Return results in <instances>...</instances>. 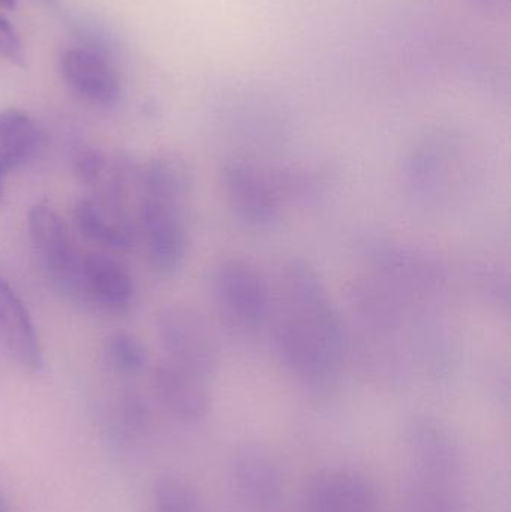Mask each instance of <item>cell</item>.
I'll list each match as a JSON object with an SVG mask.
<instances>
[{"instance_id":"3957f363","label":"cell","mask_w":511,"mask_h":512,"mask_svg":"<svg viewBox=\"0 0 511 512\" xmlns=\"http://www.w3.org/2000/svg\"><path fill=\"white\" fill-rule=\"evenodd\" d=\"M216 307L228 325L252 333L269 324L273 294L263 274L242 258L219 262L213 273Z\"/></svg>"},{"instance_id":"cb8c5ba5","label":"cell","mask_w":511,"mask_h":512,"mask_svg":"<svg viewBox=\"0 0 511 512\" xmlns=\"http://www.w3.org/2000/svg\"><path fill=\"white\" fill-rule=\"evenodd\" d=\"M0 512H8V505H6L5 498H3L2 493H0Z\"/></svg>"},{"instance_id":"8fae6325","label":"cell","mask_w":511,"mask_h":512,"mask_svg":"<svg viewBox=\"0 0 511 512\" xmlns=\"http://www.w3.org/2000/svg\"><path fill=\"white\" fill-rule=\"evenodd\" d=\"M60 74L69 90L87 104L108 108L119 102V75L95 48L72 47L63 51Z\"/></svg>"},{"instance_id":"d6986e66","label":"cell","mask_w":511,"mask_h":512,"mask_svg":"<svg viewBox=\"0 0 511 512\" xmlns=\"http://www.w3.org/2000/svg\"><path fill=\"white\" fill-rule=\"evenodd\" d=\"M156 512H203L194 490L176 477H162L155 484Z\"/></svg>"},{"instance_id":"ac0fdd59","label":"cell","mask_w":511,"mask_h":512,"mask_svg":"<svg viewBox=\"0 0 511 512\" xmlns=\"http://www.w3.org/2000/svg\"><path fill=\"white\" fill-rule=\"evenodd\" d=\"M102 357L105 364L119 375H137L147 364L143 343L126 331H116L107 336L102 345Z\"/></svg>"},{"instance_id":"6da1fadb","label":"cell","mask_w":511,"mask_h":512,"mask_svg":"<svg viewBox=\"0 0 511 512\" xmlns=\"http://www.w3.org/2000/svg\"><path fill=\"white\" fill-rule=\"evenodd\" d=\"M269 324L279 360L300 384L317 391L335 384L344 363V324L305 259H290L281 268Z\"/></svg>"},{"instance_id":"9a60e30c","label":"cell","mask_w":511,"mask_h":512,"mask_svg":"<svg viewBox=\"0 0 511 512\" xmlns=\"http://www.w3.org/2000/svg\"><path fill=\"white\" fill-rule=\"evenodd\" d=\"M408 451L416 466L431 478H449L459 466L458 444L435 418L417 415L405 430Z\"/></svg>"},{"instance_id":"30bf717a","label":"cell","mask_w":511,"mask_h":512,"mask_svg":"<svg viewBox=\"0 0 511 512\" xmlns=\"http://www.w3.org/2000/svg\"><path fill=\"white\" fill-rule=\"evenodd\" d=\"M134 282L117 259L104 254L81 255L68 298L81 306L107 313H125L134 301Z\"/></svg>"},{"instance_id":"ba28073f","label":"cell","mask_w":511,"mask_h":512,"mask_svg":"<svg viewBox=\"0 0 511 512\" xmlns=\"http://www.w3.org/2000/svg\"><path fill=\"white\" fill-rule=\"evenodd\" d=\"M374 274L408 298L431 297L443 289L446 274L434 258L393 242H377L369 249Z\"/></svg>"},{"instance_id":"7c38bea8","label":"cell","mask_w":511,"mask_h":512,"mask_svg":"<svg viewBox=\"0 0 511 512\" xmlns=\"http://www.w3.org/2000/svg\"><path fill=\"white\" fill-rule=\"evenodd\" d=\"M306 512H378V496L368 478L347 469H329L309 481Z\"/></svg>"},{"instance_id":"e0dca14e","label":"cell","mask_w":511,"mask_h":512,"mask_svg":"<svg viewBox=\"0 0 511 512\" xmlns=\"http://www.w3.org/2000/svg\"><path fill=\"white\" fill-rule=\"evenodd\" d=\"M36 146L38 129L24 111H0V206L9 174L32 158Z\"/></svg>"},{"instance_id":"ffe728a7","label":"cell","mask_w":511,"mask_h":512,"mask_svg":"<svg viewBox=\"0 0 511 512\" xmlns=\"http://www.w3.org/2000/svg\"><path fill=\"white\" fill-rule=\"evenodd\" d=\"M110 164L99 150L83 149L74 156V173L81 183L95 188L107 173Z\"/></svg>"},{"instance_id":"2e32d148","label":"cell","mask_w":511,"mask_h":512,"mask_svg":"<svg viewBox=\"0 0 511 512\" xmlns=\"http://www.w3.org/2000/svg\"><path fill=\"white\" fill-rule=\"evenodd\" d=\"M233 480L239 498L255 510H267L281 498L278 471L267 457L254 451L236 457Z\"/></svg>"},{"instance_id":"603a6c76","label":"cell","mask_w":511,"mask_h":512,"mask_svg":"<svg viewBox=\"0 0 511 512\" xmlns=\"http://www.w3.org/2000/svg\"><path fill=\"white\" fill-rule=\"evenodd\" d=\"M0 6L2 8H14L15 0H0Z\"/></svg>"},{"instance_id":"5bb4252c","label":"cell","mask_w":511,"mask_h":512,"mask_svg":"<svg viewBox=\"0 0 511 512\" xmlns=\"http://www.w3.org/2000/svg\"><path fill=\"white\" fill-rule=\"evenodd\" d=\"M155 387L162 403L180 420L195 423L209 414V379L195 370L164 358L156 366Z\"/></svg>"},{"instance_id":"9c48e42d","label":"cell","mask_w":511,"mask_h":512,"mask_svg":"<svg viewBox=\"0 0 511 512\" xmlns=\"http://www.w3.org/2000/svg\"><path fill=\"white\" fill-rule=\"evenodd\" d=\"M27 227L39 264L53 285L68 297L83 252L78 251L68 228L50 204H35L29 212Z\"/></svg>"},{"instance_id":"7402d4cb","label":"cell","mask_w":511,"mask_h":512,"mask_svg":"<svg viewBox=\"0 0 511 512\" xmlns=\"http://www.w3.org/2000/svg\"><path fill=\"white\" fill-rule=\"evenodd\" d=\"M474 6L483 9V11H497L498 8L504 5L506 0H471Z\"/></svg>"},{"instance_id":"277c9868","label":"cell","mask_w":511,"mask_h":512,"mask_svg":"<svg viewBox=\"0 0 511 512\" xmlns=\"http://www.w3.org/2000/svg\"><path fill=\"white\" fill-rule=\"evenodd\" d=\"M470 161L467 144L461 138L452 134L429 135L405 158V186L423 200H440L456 191Z\"/></svg>"},{"instance_id":"7a4b0ae2","label":"cell","mask_w":511,"mask_h":512,"mask_svg":"<svg viewBox=\"0 0 511 512\" xmlns=\"http://www.w3.org/2000/svg\"><path fill=\"white\" fill-rule=\"evenodd\" d=\"M192 186L191 170L168 156L150 161L140 176L138 230L150 265L165 276L177 273L185 262Z\"/></svg>"},{"instance_id":"8992f818","label":"cell","mask_w":511,"mask_h":512,"mask_svg":"<svg viewBox=\"0 0 511 512\" xmlns=\"http://www.w3.org/2000/svg\"><path fill=\"white\" fill-rule=\"evenodd\" d=\"M159 337L168 360L210 376L221 363V345L212 325L188 306L168 307L159 316Z\"/></svg>"},{"instance_id":"4fadbf2b","label":"cell","mask_w":511,"mask_h":512,"mask_svg":"<svg viewBox=\"0 0 511 512\" xmlns=\"http://www.w3.org/2000/svg\"><path fill=\"white\" fill-rule=\"evenodd\" d=\"M0 354L30 373L44 366L41 342L29 310L0 274Z\"/></svg>"},{"instance_id":"5b68a950","label":"cell","mask_w":511,"mask_h":512,"mask_svg":"<svg viewBox=\"0 0 511 512\" xmlns=\"http://www.w3.org/2000/svg\"><path fill=\"white\" fill-rule=\"evenodd\" d=\"M221 182L231 212L243 224L266 230L281 218L285 198L275 171L249 159H230L222 168Z\"/></svg>"},{"instance_id":"52a82bcc","label":"cell","mask_w":511,"mask_h":512,"mask_svg":"<svg viewBox=\"0 0 511 512\" xmlns=\"http://www.w3.org/2000/svg\"><path fill=\"white\" fill-rule=\"evenodd\" d=\"M98 191L83 198L75 209V224L89 242L113 251H125L134 240V225L126 209L125 179L111 174Z\"/></svg>"},{"instance_id":"44dd1931","label":"cell","mask_w":511,"mask_h":512,"mask_svg":"<svg viewBox=\"0 0 511 512\" xmlns=\"http://www.w3.org/2000/svg\"><path fill=\"white\" fill-rule=\"evenodd\" d=\"M0 57L17 66H24L26 62L23 42L2 14H0Z\"/></svg>"}]
</instances>
